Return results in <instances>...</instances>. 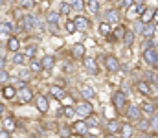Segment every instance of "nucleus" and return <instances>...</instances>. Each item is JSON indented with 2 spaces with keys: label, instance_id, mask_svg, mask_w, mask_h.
I'll return each instance as SVG.
<instances>
[{
  "label": "nucleus",
  "instance_id": "nucleus-12",
  "mask_svg": "<svg viewBox=\"0 0 158 138\" xmlns=\"http://www.w3.org/2000/svg\"><path fill=\"white\" fill-rule=\"evenodd\" d=\"M83 65H85V68L92 74V76H98L99 74V66H98V61L96 59H92V57H83Z\"/></svg>",
  "mask_w": 158,
  "mask_h": 138
},
{
  "label": "nucleus",
  "instance_id": "nucleus-5",
  "mask_svg": "<svg viewBox=\"0 0 158 138\" xmlns=\"http://www.w3.org/2000/svg\"><path fill=\"white\" fill-rule=\"evenodd\" d=\"M136 90L138 94H142V96H145V98H151V94H153V89H155V85H151L147 79H140V81H136Z\"/></svg>",
  "mask_w": 158,
  "mask_h": 138
},
{
  "label": "nucleus",
  "instance_id": "nucleus-27",
  "mask_svg": "<svg viewBox=\"0 0 158 138\" xmlns=\"http://www.w3.org/2000/svg\"><path fill=\"white\" fill-rule=\"evenodd\" d=\"M40 63H42V68H46V70H50L53 65H55V59L52 57V55H44L42 59H40Z\"/></svg>",
  "mask_w": 158,
  "mask_h": 138
},
{
  "label": "nucleus",
  "instance_id": "nucleus-7",
  "mask_svg": "<svg viewBox=\"0 0 158 138\" xmlns=\"http://www.w3.org/2000/svg\"><path fill=\"white\" fill-rule=\"evenodd\" d=\"M76 114H79V116H90L92 114V103L88 101V99H83V101H79V103H76Z\"/></svg>",
  "mask_w": 158,
  "mask_h": 138
},
{
  "label": "nucleus",
  "instance_id": "nucleus-43",
  "mask_svg": "<svg viewBox=\"0 0 158 138\" xmlns=\"http://www.w3.org/2000/svg\"><path fill=\"white\" fill-rule=\"evenodd\" d=\"M64 28H66V31H68V33H74V31H76V24H74V20H68Z\"/></svg>",
  "mask_w": 158,
  "mask_h": 138
},
{
  "label": "nucleus",
  "instance_id": "nucleus-49",
  "mask_svg": "<svg viewBox=\"0 0 158 138\" xmlns=\"http://www.w3.org/2000/svg\"><path fill=\"white\" fill-rule=\"evenodd\" d=\"M0 138H9V131L7 129H0Z\"/></svg>",
  "mask_w": 158,
  "mask_h": 138
},
{
  "label": "nucleus",
  "instance_id": "nucleus-41",
  "mask_svg": "<svg viewBox=\"0 0 158 138\" xmlns=\"http://www.w3.org/2000/svg\"><path fill=\"white\" fill-rule=\"evenodd\" d=\"M19 4H20V7H24V9H31V7L35 6V2H33V0H20Z\"/></svg>",
  "mask_w": 158,
  "mask_h": 138
},
{
  "label": "nucleus",
  "instance_id": "nucleus-48",
  "mask_svg": "<svg viewBox=\"0 0 158 138\" xmlns=\"http://www.w3.org/2000/svg\"><path fill=\"white\" fill-rule=\"evenodd\" d=\"M136 138H153V135H151L149 131H145V133H138V135H136Z\"/></svg>",
  "mask_w": 158,
  "mask_h": 138
},
{
  "label": "nucleus",
  "instance_id": "nucleus-14",
  "mask_svg": "<svg viewBox=\"0 0 158 138\" xmlns=\"http://www.w3.org/2000/svg\"><path fill=\"white\" fill-rule=\"evenodd\" d=\"M119 9H109L107 13H105V22H109V24H119Z\"/></svg>",
  "mask_w": 158,
  "mask_h": 138
},
{
  "label": "nucleus",
  "instance_id": "nucleus-40",
  "mask_svg": "<svg viewBox=\"0 0 158 138\" xmlns=\"http://www.w3.org/2000/svg\"><path fill=\"white\" fill-rule=\"evenodd\" d=\"M24 59H26V57H24L22 53L15 52V55H13V63H15V65H22V63H24Z\"/></svg>",
  "mask_w": 158,
  "mask_h": 138
},
{
  "label": "nucleus",
  "instance_id": "nucleus-10",
  "mask_svg": "<svg viewBox=\"0 0 158 138\" xmlns=\"http://www.w3.org/2000/svg\"><path fill=\"white\" fill-rule=\"evenodd\" d=\"M72 133L77 135V136H86L88 135V123H86V120H77L72 125Z\"/></svg>",
  "mask_w": 158,
  "mask_h": 138
},
{
  "label": "nucleus",
  "instance_id": "nucleus-29",
  "mask_svg": "<svg viewBox=\"0 0 158 138\" xmlns=\"http://www.w3.org/2000/svg\"><path fill=\"white\" fill-rule=\"evenodd\" d=\"M19 46H20V43H19L17 37H11V39L7 41V50H9V52H19Z\"/></svg>",
  "mask_w": 158,
  "mask_h": 138
},
{
  "label": "nucleus",
  "instance_id": "nucleus-28",
  "mask_svg": "<svg viewBox=\"0 0 158 138\" xmlns=\"http://www.w3.org/2000/svg\"><path fill=\"white\" fill-rule=\"evenodd\" d=\"M11 31H13V26H11V24H7V22H0V37L9 35Z\"/></svg>",
  "mask_w": 158,
  "mask_h": 138
},
{
  "label": "nucleus",
  "instance_id": "nucleus-39",
  "mask_svg": "<svg viewBox=\"0 0 158 138\" xmlns=\"http://www.w3.org/2000/svg\"><path fill=\"white\" fill-rule=\"evenodd\" d=\"M4 127L11 133V131L15 129V122H13V118H6V120H4Z\"/></svg>",
  "mask_w": 158,
  "mask_h": 138
},
{
  "label": "nucleus",
  "instance_id": "nucleus-1",
  "mask_svg": "<svg viewBox=\"0 0 158 138\" xmlns=\"http://www.w3.org/2000/svg\"><path fill=\"white\" fill-rule=\"evenodd\" d=\"M142 59L149 68H158V50L156 48H145L142 52Z\"/></svg>",
  "mask_w": 158,
  "mask_h": 138
},
{
  "label": "nucleus",
  "instance_id": "nucleus-46",
  "mask_svg": "<svg viewBox=\"0 0 158 138\" xmlns=\"http://www.w3.org/2000/svg\"><path fill=\"white\" fill-rule=\"evenodd\" d=\"M74 112H76V109H74V107H70V105L63 109V114H66V116H74Z\"/></svg>",
  "mask_w": 158,
  "mask_h": 138
},
{
  "label": "nucleus",
  "instance_id": "nucleus-21",
  "mask_svg": "<svg viewBox=\"0 0 158 138\" xmlns=\"http://www.w3.org/2000/svg\"><path fill=\"white\" fill-rule=\"evenodd\" d=\"M155 33H156V24H155V22H147V24H145V30H143L142 35H143L145 39H149V37H153Z\"/></svg>",
  "mask_w": 158,
  "mask_h": 138
},
{
  "label": "nucleus",
  "instance_id": "nucleus-18",
  "mask_svg": "<svg viewBox=\"0 0 158 138\" xmlns=\"http://www.w3.org/2000/svg\"><path fill=\"white\" fill-rule=\"evenodd\" d=\"M37 109H39L40 112H48V109H50V103H48V98L46 96H37Z\"/></svg>",
  "mask_w": 158,
  "mask_h": 138
},
{
  "label": "nucleus",
  "instance_id": "nucleus-42",
  "mask_svg": "<svg viewBox=\"0 0 158 138\" xmlns=\"http://www.w3.org/2000/svg\"><path fill=\"white\" fill-rule=\"evenodd\" d=\"M19 77H20V81H24V83H28V79L31 77V74H30L28 70H22V72L19 74Z\"/></svg>",
  "mask_w": 158,
  "mask_h": 138
},
{
  "label": "nucleus",
  "instance_id": "nucleus-33",
  "mask_svg": "<svg viewBox=\"0 0 158 138\" xmlns=\"http://www.w3.org/2000/svg\"><path fill=\"white\" fill-rule=\"evenodd\" d=\"M30 70H31V72H40V70H42V63L37 61V59H31V63H30Z\"/></svg>",
  "mask_w": 158,
  "mask_h": 138
},
{
  "label": "nucleus",
  "instance_id": "nucleus-54",
  "mask_svg": "<svg viewBox=\"0 0 158 138\" xmlns=\"http://www.w3.org/2000/svg\"><path fill=\"white\" fill-rule=\"evenodd\" d=\"M156 31H158V26H156Z\"/></svg>",
  "mask_w": 158,
  "mask_h": 138
},
{
  "label": "nucleus",
  "instance_id": "nucleus-47",
  "mask_svg": "<svg viewBox=\"0 0 158 138\" xmlns=\"http://www.w3.org/2000/svg\"><path fill=\"white\" fill-rule=\"evenodd\" d=\"M145 48H155V41H153V37H149V39L143 41V50H145Z\"/></svg>",
  "mask_w": 158,
  "mask_h": 138
},
{
  "label": "nucleus",
  "instance_id": "nucleus-20",
  "mask_svg": "<svg viewBox=\"0 0 158 138\" xmlns=\"http://www.w3.org/2000/svg\"><path fill=\"white\" fill-rule=\"evenodd\" d=\"M79 92H81L83 99H88V101H90V99L96 96V90H94L92 87H86V85H85V87H81V89H79Z\"/></svg>",
  "mask_w": 158,
  "mask_h": 138
},
{
  "label": "nucleus",
  "instance_id": "nucleus-30",
  "mask_svg": "<svg viewBox=\"0 0 158 138\" xmlns=\"http://www.w3.org/2000/svg\"><path fill=\"white\" fill-rule=\"evenodd\" d=\"M85 6H86V9H88L90 13H98V11H99V4H98V0H88Z\"/></svg>",
  "mask_w": 158,
  "mask_h": 138
},
{
  "label": "nucleus",
  "instance_id": "nucleus-6",
  "mask_svg": "<svg viewBox=\"0 0 158 138\" xmlns=\"http://www.w3.org/2000/svg\"><path fill=\"white\" fill-rule=\"evenodd\" d=\"M136 135H138V131H136V127L131 122H123L121 123V127H119V136L121 138H136Z\"/></svg>",
  "mask_w": 158,
  "mask_h": 138
},
{
  "label": "nucleus",
  "instance_id": "nucleus-53",
  "mask_svg": "<svg viewBox=\"0 0 158 138\" xmlns=\"http://www.w3.org/2000/svg\"><path fill=\"white\" fill-rule=\"evenodd\" d=\"M0 114H2V103H0Z\"/></svg>",
  "mask_w": 158,
  "mask_h": 138
},
{
  "label": "nucleus",
  "instance_id": "nucleus-34",
  "mask_svg": "<svg viewBox=\"0 0 158 138\" xmlns=\"http://www.w3.org/2000/svg\"><path fill=\"white\" fill-rule=\"evenodd\" d=\"M149 122H151V131H155V133H158V111L149 118Z\"/></svg>",
  "mask_w": 158,
  "mask_h": 138
},
{
  "label": "nucleus",
  "instance_id": "nucleus-22",
  "mask_svg": "<svg viewBox=\"0 0 158 138\" xmlns=\"http://www.w3.org/2000/svg\"><path fill=\"white\" fill-rule=\"evenodd\" d=\"M121 41H123V44L125 46H132L134 44V41H136V33H134L132 30H127V33H125V37H123Z\"/></svg>",
  "mask_w": 158,
  "mask_h": 138
},
{
  "label": "nucleus",
  "instance_id": "nucleus-15",
  "mask_svg": "<svg viewBox=\"0 0 158 138\" xmlns=\"http://www.w3.org/2000/svg\"><path fill=\"white\" fill-rule=\"evenodd\" d=\"M134 127H136V131L138 133H145V131H149L151 129V122H149V118H142V120H138L136 123H134Z\"/></svg>",
  "mask_w": 158,
  "mask_h": 138
},
{
  "label": "nucleus",
  "instance_id": "nucleus-9",
  "mask_svg": "<svg viewBox=\"0 0 158 138\" xmlns=\"http://www.w3.org/2000/svg\"><path fill=\"white\" fill-rule=\"evenodd\" d=\"M119 127H121V122L116 120V118H110V120H107L103 123V129H105L107 135H116V133H119Z\"/></svg>",
  "mask_w": 158,
  "mask_h": 138
},
{
  "label": "nucleus",
  "instance_id": "nucleus-45",
  "mask_svg": "<svg viewBox=\"0 0 158 138\" xmlns=\"http://www.w3.org/2000/svg\"><path fill=\"white\" fill-rule=\"evenodd\" d=\"M35 52H37V46H35V44H30L28 48H26V55H31V57H33V55H35Z\"/></svg>",
  "mask_w": 158,
  "mask_h": 138
},
{
  "label": "nucleus",
  "instance_id": "nucleus-8",
  "mask_svg": "<svg viewBox=\"0 0 158 138\" xmlns=\"http://www.w3.org/2000/svg\"><path fill=\"white\" fill-rule=\"evenodd\" d=\"M156 101L155 99H145V101H142L140 103V109H142V112H143V116H153L155 112H156Z\"/></svg>",
  "mask_w": 158,
  "mask_h": 138
},
{
  "label": "nucleus",
  "instance_id": "nucleus-2",
  "mask_svg": "<svg viewBox=\"0 0 158 138\" xmlns=\"http://www.w3.org/2000/svg\"><path fill=\"white\" fill-rule=\"evenodd\" d=\"M123 112H125V118H127L131 123H132V122L136 123L138 120H142V118H143V112H142L140 105H134V103H129V105H127V109H125Z\"/></svg>",
  "mask_w": 158,
  "mask_h": 138
},
{
  "label": "nucleus",
  "instance_id": "nucleus-26",
  "mask_svg": "<svg viewBox=\"0 0 158 138\" xmlns=\"http://www.w3.org/2000/svg\"><path fill=\"white\" fill-rule=\"evenodd\" d=\"M110 33H112L110 24H109V22H101V24H99V35H101V37H109Z\"/></svg>",
  "mask_w": 158,
  "mask_h": 138
},
{
  "label": "nucleus",
  "instance_id": "nucleus-16",
  "mask_svg": "<svg viewBox=\"0 0 158 138\" xmlns=\"http://www.w3.org/2000/svg\"><path fill=\"white\" fill-rule=\"evenodd\" d=\"M19 98H20V101H22V103H28V101H31V99H33V90H31V89H28V85H26L24 89H20Z\"/></svg>",
  "mask_w": 158,
  "mask_h": 138
},
{
  "label": "nucleus",
  "instance_id": "nucleus-32",
  "mask_svg": "<svg viewBox=\"0 0 158 138\" xmlns=\"http://www.w3.org/2000/svg\"><path fill=\"white\" fill-rule=\"evenodd\" d=\"M59 135H61V138H70V135H72V127L61 125V127H59Z\"/></svg>",
  "mask_w": 158,
  "mask_h": 138
},
{
  "label": "nucleus",
  "instance_id": "nucleus-17",
  "mask_svg": "<svg viewBox=\"0 0 158 138\" xmlns=\"http://www.w3.org/2000/svg\"><path fill=\"white\" fill-rule=\"evenodd\" d=\"M72 55H74L76 59H83V57L86 55V48H85V44L76 43V44H74V48H72Z\"/></svg>",
  "mask_w": 158,
  "mask_h": 138
},
{
  "label": "nucleus",
  "instance_id": "nucleus-52",
  "mask_svg": "<svg viewBox=\"0 0 158 138\" xmlns=\"http://www.w3.org/2000/svg\"><path fill=\"white\" fill-rule=\"evenodd\" d=\"M145 0H134V4H143Z\"/></svg>",
  "mask_w": 158,
  "mask_h": 138
},
{
  "label": "nucleus",
  "instance_id": "nucleus-4",
  "mask_svg": "<svg viewBox=\"0 0 158 138\" xmlns=\"http://www.w3.org/2000/svg\"><path fill=\"white\" fill-rule=\"evenodd\" d=\"M99 59H101L103 66H105L110 74H114V72L119 70V59L116 57V55H101Z\"/></svg>",
  "mask_w": 158,
  "mask_h": 138
},
{
  "label": "nucleus",
  "instance_id": "nucleus-44",
  "mask_svg": "<svg viewBox=\"0 0 158 138\" xmlns=\"http://www.w3.org/2000/svg\"><path fill=\"white\" fill-rule=\"evenodd\" d=\"M9 81V74L6 70H0V83H7Z\"/></svg>",
  "mask_w": 158,
  "mask_h": 138
},
{
  "label": "nucleus",
  "instance_id": "nucleus-19",
  "mask_svg": "<svg viewBox=\"0 0 158 138\" xmlns=\"http://www.w3.org/2000/svg\"><path fill=\"white\" fill-rule=\"evenodd\" d=\"M50 92H52V96L55 98V99H64V96H66V92H64V89H61L59 85H53V87H50Z\"/></svg>",
  "mask_w": 158,
  "mask_h": 138
},
{
  "label": "nucleus",
  "instance_id": "nucleus-35",
  "mask_svg": "<svg viewBox=\"0 0 158 138\" xmlns=\"http://www.w3.org/2000/svg\"><path fill=\"white\" fill-rule=\"evenodd\" d=\"M86 123H88V127H96V125H99V118L96 114H90L88 120H86Z\"/></svg>",
  "mask_w": 158,
  "mask_h": 138
},
{
  "label": "nucleus",
  "instance_id": "nucleus-37",
  "mask_svg": "<svg viewBox=\"0 0 158 138\" xmlns=\"http://www.w3.org/2000/svg\"><path fill=\"white\" fill-rule=\"evenodd\" d=\"M15 94H17L15 87H6V89H4V98H7V99L15 98Z\"/></svg>",
  "mask_w": 158,
  "mask_h": 138
},
{
  "label": "nucleus",
  "instance_id": "nucleus-25",
  "mask_svg": "<svg viewBox=\"0 0 158 138\" xmlns=\"http://www.w3.org/2000/svg\"><path fill=\"white\" fill-rule=\"evenodd\" d=\"M143 30H145V22H142L140 19H138V20H134V24H132V31H134L136 35H142V33H143Z\"/></svg>",
  "mask_w": 158,
  "mask_h": 138
},
{
  "label": "nucleus",
  "instance_id": "nucleus-11",
  "mask_svg": "<svg viewBox=\"0 0 158 138\" xmlns=\"http://www.w3.org/2000/svg\"><path fill=\"white\" fill-rule=\"evenodd\" d=\"M74 24H76V31H81V33H85V31L90 28V20H88L85 15H77V17L74 19Z\"/></svg>",
  "mask_w": 158,
  "mask_h": 138
},
{
  "label": "nucleus",
  "instance_id": "nucleus-38",
  "mask_svg": "<svg viewBox=\"0 0 158 138\" xmlns=\"http://www.w3.org/2000/svg\"><path fill=\"white\" fill-rule=\"evenodd\" d=\"M70 11H72V6L68 2H61V13L63 15H70Z\"/></svg>",
  "mask_w": 158,
  "mask_h": 138
},
{
  "label": "nucleus",
  "instance_id": "nucleus-13",
  "mask_svg": "<svg viewBox=\"0 0 158 138\" xmlns=\"http://www.w3.org/2000/svg\"><path fill=\"white\" fill-rule=\"evenodd\" d=\"M125 33H127V28H125L123 24H118V26L112 30V33L109 35V39H110V41H121V39L125 37Z\"/></svg>",
  "mask_w": 158,
  "mask_h": 138
},
{
  "label": "nucleus",
  "instance_id": "nucleus-24",
  "mask_svg": "<svg viewBox=\"0 0 158 138\" xmlns=\"http://www.w3.org/2000/svg\"><path fill=\"white\" fill-rule=\"evenodd\" d=\"M153 15H155V9H145V11L140 15V20L145 22V24H147V22H153Z\"/></svg>",
  "mask_w": 158,
  "mask_h": 138
},
{
  "label": "nucleus",
  "instance_id": "nucleus-51",
  "mask_svg": "<svg viewBox=\"0 0 158 138\" xmlns=\"http://www.w3.org/2000/svg\"><path fill=\"white\" fill-rule=\"evenodd\" d=\"M105 138H121V136H119V135H107Z\"/></svg>",
  "mask_w": 158,
  "mask_h": 138
},
{
  "label": "nucleus",
  "instance_id": "nucleus-31",
  "mask_svg": "<svg viewBox=\"0 0 158 138\" xmlns=\"http://www.w3.org/2000/svg\"><path fill=\"white\" fill-rule=\"evenodd\" d=\"M57 20H59V13L57 11H50L46 15V22L48 24H57Z\"/></svg>",
  "mask_w": 158,
  "mask_h": 138
},
{
  "label": "nucleus",
  "instance_id": "nucleus-50",
  "mask_svg": "<svg viewBox=\"0 0 158 138\" xmlns=\"http://www.w3.org/2000/svg\"><path fill=\"white\" fill-rule=\"evenodd\" d=\"M153 22H155V24L158 26V7L155 9V15H153Z\"/></svg>",
  "mask_w": 158,
  "mask_h": 138
},
{
  "label": "nucleus",
  "instance_id": "nucleus-36",
  "mask_svg": "<svg viewBox=\"0 0 158 138\" xmlns=\"http://www.w3.org/2000/svg\"><path fill=\"white\" fill-rule=\"evenodd\" d=\"M70 6H72V9H74V11H83V7H85L83 0H72V2H70Z\"/></svg>",
  "mask_w": 158,
  "mask_h": 138
},
{
  "label": "nucleus",
  "instance_id": "nucleus-3",
  "mask_svg": "<svg viewBox=\"0 0 158 138\" xmlns=\"http://www.w3.org/2000/svg\"><path fill=\"white\" fill-rule=\"evenodd\" d=\"M112 105H114V109L118 111V112H123L125 109H127V105H129V101H127V94L123 90H116L112 94Z\"/></svg>",
  "mask_w": 158,
  "mask_h": 138
},
{
  "label": "nucleus",
  "instance_id": "nucleus-23",
  "mask_svg": "<svg viewBox=\"0 0 158 138\" xmlns=\"http://www.w3.org/2000/svg\"><path fill=\"white\" fill-rule=\"evenodd\" d=\"M22 24H24V30L31 31V30H33V26H35V17H33V15H26V17H24V20H22Z\"/></svg>",
  "mask_w": 158,
  "mask_h": 138
}]
</instances>
